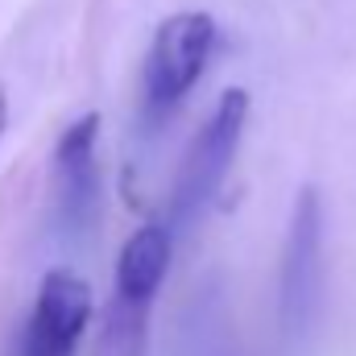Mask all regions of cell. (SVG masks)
Here are the masks:
<instances>
[{
  "mask_svg": "<svg viewBox=\"0 0 356 356\" xmlns=\"http://www.w3.org/2000/svg\"><path fill=\"white\" fill-rule=\"evenodd\" d=\"M91 286L75 269H50L38 282L17 356H75L91 323Z\"/></svg>",
  "mask_w": 356,
  "mask_h": 356,
  "instance_id": "5b68a950",
  "label": "cell"
},
{
  "mask_svg": "<svg viewBox=\"0 0 356 356\" xmlns=\"http://www.w3.org/2000/svg\"><path fill=\"white\" fill-rule=\"evenodd\" d=\"M249 112H253V99L245 88H228L211 116L199 124V133L191 137L182 162H178L175 186H170V199H166V224L175 228V236H186L203 216L207 207L216 203L224 178L232 170L236 154H241V141H245V129H249Z\"/></svg>",
  "mask_w": 356,
  "mask_h": 356,
  "instance_id": "7a4b0ae2",
  "label": "cell"
},
{
  "mask_svg": "<svg viewBox=\"0 0 356 356\" xmlns=\"http://www.w3.org/2000/svg\"><path fill=\"white\" fill-rule=\"evenodd\" d=\"M175 241L178 236L166 220L141 224L116 257V294L137 298V302H154L162 282H166L170 257H175Z\"/></svg>",
  "mask_w": 356,
  "mask_h": 356,
  "instance_id": "8992f818",
  "label": "cell"
},
{
  "mask_svg": "<svg viewBox=\"0 0 356 356\" xmlns=\"http://www.w3.org/2000/svg\"><path fill=\"white\" fill-rule=\"evenodd\" d=\"M149 307L154 302H137V298L112 294L108 307H104V315H99V332H95L91 356H145Z\"/></svg>",
  "mask_w": 356,
  "mask_h": 356,
  "instance_id": "52a82bcc",
  "label": "cell"
},
{
  "mask_svg": "<svg viewBox=\"0 0 356 356\" xmlns=\"http://www.w3.org/2000/svg\"><path fill=\"white\" fill-rule=\"evenodd\" d=\"M99 112L75 116L54 145V224L67 241H83L99 220Z\"/></svg>",
  "mask_w": 356,
  "mask_h": 356,
  "instance_id": "277c9868",
  "label": "cell"
},
{
  "mask_svg": "<svg viewBox=\"0 0 356 356\" xmlns=\"http://www.w3.org/2000/svg\"><path fill=\"white\" fill-rule=\"evenodd\" d=\"M323 290V199L302 186L290 207V228L277 261V319L290 340H302Z\"/></svg>",
  "mask_w": 356,
  "mask_h": 356,
  "instance_id": "3957f363",
  "label": "cell"
},
{
  "mask_svg": "<svg viewBox=\"0 0 356 356\" xmlns=\"http://www.w3.org/2000/svg\"><path fill=\"white\" fill-rule=\"evenodd\" d=\"M216 17L203 8L170 13L145 50L141 63V88H137V137H158L182 99L203 79L211 54H216Z\"/></svg>",
  "mask_w": 356,
  "mask_h": 356,
  "instance_id": "6da1fadb",
  "label": "cell"
},
{
  "mask_svg": "<svg viewBox=\"0 0 356 356\" xmlns=\"http://www.w3.org/2000/svg\"><path fill=\"white\" fill-rule=\"evenodd\" d=\"M4 129H8V95L0 91V137H4Z\"/></svg>",
  "mask_w": 356,
  "mask_h": 356,
  "instance_id": "ba28073f",
  "label": "cell"
}]
</instances>
